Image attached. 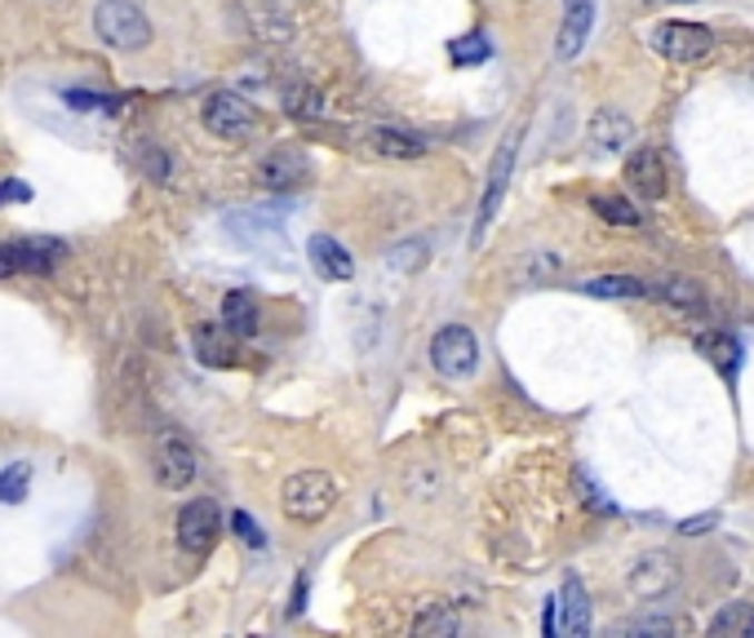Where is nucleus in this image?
I'll return each mask as SVG.
<instances>
[{
  "label": "nucleus",
  "mask_w": 754,
  "mask_h": 638,
  "mask_svg": "<svg viewBox=\"0 0 754 638\" xmlns=\"http://www.w3.org/2000/svg\"><path fill=\"white\" fill-rule=\"evenodd\" d=\"M93 31H98L102 44H111V49H120V53H138V49H147L151 36H156V27H151V18L142 13L138 0H98V9H93Z\"/></svg>",
  "instance_id": "obj_1"
},
{
  "label": "nucleus",
  "mask_w": 754,
  "mask_h": 638,
  "mask_svg": "<svg viewBox=\"0 0 754 638\" xmlns=\"http://www.w3.org/2000/svg\"><path fill=\"white\" fill-rule=\"evenodd\" d=\"M334 501H338V484L325 470H298L280 488V510L294 524H320L334 510Z\"/></svg>",
  "instance_id": "obj_2"
},
{
  "label": "nucleus",
  "mask_w": 754,
  "mask_h": 638,
  "mask_svg": "<svg viewBox=\"0 0 754 638\" xmlns=\"http://www.w3.org/2000/svg\"><path fill=\"white\" fill-rule=\"evenodd\" d=\"M200 120H205V129H209L214 138H222V142H245V138L258 129V111H254L240 93H231V89L209 93Z\"/></svg>",
  "instance_id": "obj_3"
},
{
  "label": "nucleus",
  "mask_w": 754,
  "mask_h": 638,
  "mask_svg": "<svg viewBox=\"0 0 754 638\" xmlns=\"http://www.w3.org/2000/svg\"><path fill=\"white\" fill-rule=\"evenodd\" d=\"M648 44H653L662 58H671V62H702V58L715 49V31L702 27V22H679V18H671V22H657V27H653Z\"/></svg>",
  "instance_id": "obj_4"
},
{
  "label": "nucleus",
  "mask_w": 754,
  "mask_h": 638,
  "mask_svg": "<svg viewBox=\"0 0 754 638\" xmlns=\"http://www.w3.org/2000/svg\"><path fill=\"white\" fill-rule=\"evenodd\" d=\"M430 363H435V372H444V377H470V372L479 368V341H475V332H470L466 323L439 328L435 341H430Z\"/></svg>",
  "instance_id": "obj_5"
},
{
  "label": "nucleus",
  "mask_w": 754,
  "mask_h": 638,
  "mask_svg": "<svg viewBox=\"0 0 754 638\" xmlns=\"http://www.w3.org/2000/svg\"><path fill=\"white\" fill-rule=\"evenodd\" d=\"M196 470H200L196 448L178 430H160L156 435V479H160V488L182 492V488L196 484Z\"/></svg>",
  "instance_id": "obj_6"
},
{
  "label": "nucleus",
  "mask_w": 754,
  "mask_h": 638,
  "mask_svg": "<svg viewBox=\"0 0 754 638\" xmlns=\"http://www.w3.org/2000/svg\"><path fill=\"white\" fill-rule=\"evenodd\" d=\"M218 528H222L218 501H209V497L187 501L182 515H178V546H182V555L205 559V555L218 546Z\"/></svg>",
  "instance_id": "obj_7"
},
{
  "label": "nucleus",
  "mask_w": 754,
  "mask_h": 638,
  "mask_svg": "<svg viewBox=\"0 0 754 638\" xmlns=\"http://www.w3.org/2000/svg\"><path fill=\"white\" fill-rule=\"evenodd\" d=\"M626 586H631V595L644 599V604L666 599V595L679 586V559L666 555V550H648V555H639V559L631 564Z\"/></svg>",
  "instance_id": "obj_8"
},
{
  "label": "nucleus",
  "mask_w": 754,
  "mask_h": 638,
  "mask_svg": "<svg viewBox=\"0 0 754 638\" xmlns=\"http://www.w3.org/2000/svg\"><path fill=\"white\" fill-rule=\"evenodd\" d=\"M515 147H519V133H510L502 142V151L493 156V169H488V187H484V200H479V218H475V245L484 240V231L493 227L497 209H502V196H506V182H510V169H515Z\"/></svg>",
  "instance_id": "obj_9"
},
{
  "label": "nucleus",
  "mask_w": 754,
  "mask_h": 638,
  "mask_svg": "<svg viewBox=\"0 0 754 638\" xmlns=\"http://www.w3.org/2000/svg\"><path fill=\"white\" fill-rule=\"evenodd\" d=\"M586 138H591V147L599 156H617V151H626L635 142V120L626 111H617V107H599L591 116V124H586Z\"/></svg>",
  "instance_id": "obj_10"
},
{
  "label": "nucleus",
  "mask_w": 754,
  "mask_h": 638,
  "mask_svg": "<svg viewBox=\"0 0 754 638\" xmlns=\"http://www.w3.org/2000/svg\"><path fill=\"white\" fill-rule=\"evenodd\" d=\"M626 187L639 196V200H662L666 196V160H662V151H653V147H639V151H631L626 156Z\"/></svg>",
  "instance_id": "obj_11"
},
{
  "label": "nucleus",
  "mask_w": 754,
  "mask_h": 638,
  "mask_svg": "<svg viewBox=\"0 0 754 638\" xmlns=\"http://www.w3.org/2000/svg\"><path fill=\"white\" fill-rule=\"evenodd\" d=\"M591 27H595V0H564V22H559L555 53L577 58L586 49V40H591Z\"/></svg>",
  "instance_id": "obj_12"
},
{
  "label": "nucleus",
  "mask_w": 754,
  "mask_h": 638,
  "mask_svg": "<svg viewBox=\"0 0 754 638\" xmlns=\"http://www.w3.org/2000/svg\"><path fill=\"white\" fill-rule=\"evenodd\" d=\"M307 258H311V267H316V276H325V280H338V285H347L351 276H356V258L334 240V236H311V245H307Z\"/></svg>",
  "instance_id": "obj_13"
},
{
  "label": "nucleus",
  "mask_w": 754,
  "mask_h": 638,
  "mask_svg": "<svg viewBox=\"0 0 754 638\" xmlns=\"http://www.w3.org/2000/svg\"><path fill=\"white\" fill-rule=\"evenodd\" d=\"M648 298H662L666 307H675V311H684V316L706 311V293H702V285L688 280V276H666V280L648 285Z\"/></svg>",
  "instance_id": "obj_14"
},
{
  "label": "nucleus",
  "mask_w": 754,
  "mask_h": 638,
  "mask_svg": "<svg viewBox=\"0 0 754 638\" xmlns=\"http://www.w3.org/2000/svg\"><path fill=\"white\" fill-rule=\"evenodd\" d=\"M307 173H311V165H307L302 151H271V156L262 160V182H267L271 191H289V187L307 182Z\"/></svg>",
  "instance_id": "obj_15"
},
{
  "label": "nucleus",
  "mask_w": 754,
  "mask_h": 638,
  "mask_svg": "<svg viewBox=\"0 0 754 638\" xmlns=\"http://www.w3.org/2000/svg\"><path fill=\"white\" fill-rule=\"evenodd\" d=\"M697 350L728 377V381H737V372H742V346H737V337L733 332H720V328H706V332H697Z\"/></svg>",
  "instance_id": "obj_16"
},
{
  "label": "nucleus",
  "mask_w": 754,
  "mask_h": 638,
  "mask_svg": "<svg viewBox=\"0 0 754 638\" xmlns=\"http://www.w3.org/2000/svg\"><path fill=\"white\" fill-rule=\"evenodd\" d=\"M559 630L568 635H586L591 630V599H586V586L577 577L564 581V595H559Z\"/></svg>",
  "instance_id": "obj_17"
},
{
  "label": "nucleus",
  "mask_w": 754,
  "mask_h": 638,
  "mask_svg": "<svg viewBox=\"0 0 754 638\" xmlns=\"http://www.w3.org/2000/svg\"><path fill=\"white\" fill-rule=\"evenodd\" d=\"M196 355H200V363H209V368H231L236 363V346H231V337H227V328H218V323H205V328H196Z\"/></svg>",
  "instance_id": "obj_18"
},
{
  "label": "nucleus",
  "mask_w": 754,
  "mask_h": 638,
  "mask_svg": "<svg viewBox=\"0 0 754 638\" xmlns=\"http://www.w3.org/2000/svg\"><path fill=\"white\" fill-rule=\"evenodd\" d=\"M222 328L236 332V337H254V332H258V302H254L245 289H236V293L222 298Z\"/></svg>",
  "instance_id": "obj_19"
},
{
  "label": "nucleus",
  "mask_w": 754,
  "mask_h": 638,
  "mask_svg": "<svg viewBox=\"0 0 754 638\" xmlns=\"http://www.w3.org/2000/svg\"><path fill=\"white\" fill-rule=\"evenodd\" d=\"M369 151L386 156V160H417V156H426V142H417L399 129H369Z\"/></svg>",
  "instance_id": "obj_20"
},
{
  "label": "nucleus",
  "mask_w": 754,
  "mask_h": 638,
  "mask_svg": "<svg viewBox=\"0 0 754 638\" xmlns=\"http://www.w3.org/2000/svg\"><path fill=\"white\" fill-rule=\"evenodd\" d=\"M9 249H13L18 271H49V267L62 258V245H58V240H18V245H9Z\"/></svg>",
  "instance_id": "obj_21"
},
{
  "label": "nucleus",
  "mask_w": 754,
  "mask_h": 638,
  "mask_svg": "<svg viewBox=\"0 0 754 638\" xmlns=\"http://www.w3.org/2000/svg\"><path fill=\"white\" fill-rule=\"evenodd\" d=\"M582 293L591 298H648V285L639 276H595L582 285Z\"/></svg>",
  "instance_id": "obj_22"
},
{
  "label": "nucleus",
  "mask_w": 754,
  "mask_h": 638,
  "mask_svg": "<svg viewBox=\"0 0 754 638\" xmlns=\"http://www.w3.org/2000/svg\"><path fill=\"white\" fill-rule=\"evenodd\" d=\"M711 635L715 638H724V635L754 638V604H728V608L711 621Z\"/></svg>",
  "instance_id": "obj_23"
},
{
  "label": "nucleus",
  "mask_w": 754,
  "mask_h": 638,
  "mask_svg": "<svg viewBox=\"0 0 754 638\" xmlns=\"http://www.w3.org/2000/svg\"><path fill=\"white\" fill-rule=\"evenodd\" d=\"M31 492V461H13L0 470V501L4 506H22Z\"/></svg>",
  "instance_id": "obj_24"
},
{
  "label": "nucleus",
  "mask_w": 754,
  "mask_h": 638,
  "mask_svg": "<svg viewBox=\"0 0 754 638\" xmlns=\"http://www.w3.org/2000/svg\"><path fill=\"white\" fill-rule=\"evenodd\" d=\"M591 209H595L604 222H613V227H639V209H635L631 200H622V196H595Z\"/></svg>",
  "instance_id": "obj_25"
},
{
  "label": "nucleus",
  "mask_w": 754,
  "mask_h": 638,
  "mask_svg": "<svg viewBox=\"0 0 754 638\" xmlns=\"http://www.w3.org/2000/svg\"><path fill=\"white\" fill-rule=\"evenodd\" d=\"M413 635H457V617H453V608L448 604H435V608H426L417 621H413Z\"/></svg>",
  "instance_id": "obj_26"
},
{
  "label": "nucleus",
  "mask_w": 754,
  "mask_h": 638,
  "mask_svg": "<svg viewBox=\"0 0 754 638\" xmlns=\"http://www.w3.org/2000/svg\"><path fill=\"white\" fill-rule=\"evenodd\" d=\"M285 107H289L294 116H325V98H320L316 89H302V84L285 89Z\"/></svg>",
  "instance_id": "obj_27"
},
{
  "label": "nucleus",
  "mask_w": 754,
  "mask_h": 638,
  "mask_svg": "<svg viewBox=\"0 0 754 638\" xmlns=\"http://www.w3.org/2000/svg\"><path fill=\"white\" fill-rule=\"evenodd\" d=\"M448 53H453V62H484L493 49H488V40H484V36H466V40H453V44H448Z\"/></svg>",
  "instance_id": "obj_28"
},
{
  "label": "nucleus",
  "mask_w": 754,
  "mask_h": 638,
  "mask_svg": "<svg viewBox=\"0 0 754 638\" xmlns=\"http://www.w3.org/2000/svg\"><path fill=\"white\" fill-rule=\"evenodd\" d=\"M426 262V245L421 240H408L399 245V253H390V267H404V271H417Z\"/></svg>",
  "instance_id": "obj_29"
},
{
  "label": "nucleus",
  "mask_w": 754,
  "mask_h": 638,
  "mask_svg": "<svg viewBox=\"0 0 754 638\" xmlns=\"http://www.w3.org/2000/svg\"><path fill=\"white\" fill-rule=\"evenodd\" d=\"M231 528H236V537H240V541H249V546H258V550L267 546V537H262L258 519H249L245 510H236V515H231Z\"/></svg>",
  "instance_id": "obj_30"
},
{
  "label": "nucleus",
  "mask_w": 754,
  "mask_h": 638,
  "mask_svg": "<svg viewBox=\"0 0 754 638\" xmlns=\"http://www.w3.org/2000/svg\"><path fill=\"white\" fill-rule=\"evenodd\" d=\"M715 524H720V515H702V519L679 524V532H684V537H697V532H706V528H715Z\"/></svg>",
  "instance_id": "obj_31"
},
{
  "label": "nucleus",
  "mask_w": 754,
  "mask_h": 638,
  "mask_svg": "<svg viewBox=\"0 0 754 638\" xmlns=\"http://www.w3.org/2000/svg\"><path fill=\"white\" fill-rule=\"evenodd\" d=\"M142 165L151 169V178H156V182H165V178H169V165H165V156H160V151H151Z\"/></svg>",
  "instance_id": "obj_32"
},
{
  "label": "nucleus",
  "mask_w": 754,
  "mask_h": 638,
  "mask_svg": "<svg viewBox=\"0 0 754 638\" xmlns=\"http://www.w3.org/2000/svg\"><path fill=\"white\" fill-rule=\"evenodd\" d=\"M307 608V577H298V590H294V604H289V617H302Z\"/></svg>",
  "instance_id": "obj_33"
},
{
  "label": "nucleus",
  "mask_w": 754,
  "mask_h": 638,
  "mask_svg": "<svg viewBox=\"0 0 754 638\" xmlns=\"http://www.w3.org/2000/svg\"><path fill=\"white\" fill-rule=\"evenodd\" d=\"M27 196H31V191H27L22 182H4V187H0V205H4V200H27Z\"/></svg>",
  "instance_id": "obj_34"
},
{
  "label": "nucleus",
  "mask_w": 754,
  "mask_h": 638,
  "mask_svg": "<svg viewBox=\"0 0 754 638\" xmlns=\"http://www.w3.org/2000/svg\"><path fill=\"white\" fill-rule=\"evenodd\" d=\"M4 276H18V262H13V249L9 245H0V280Z\"/></svg>",
  "instance_id": "obj_35"
},
{
  "label": "nucleus",
  "mask_w": 754,
  "mask_h": 638,
  "mask_svg": "<svg viewBox=\"0 0 754 638\" xmlns=\"http://www.w3.org/2000/svg\"><path fill=\"white\" fill-rule=\"evenodd\" d=\"M648 4H693V0H648Z\"/></svg>",
  "instance_id": "obj_36"
}]
</instances>
